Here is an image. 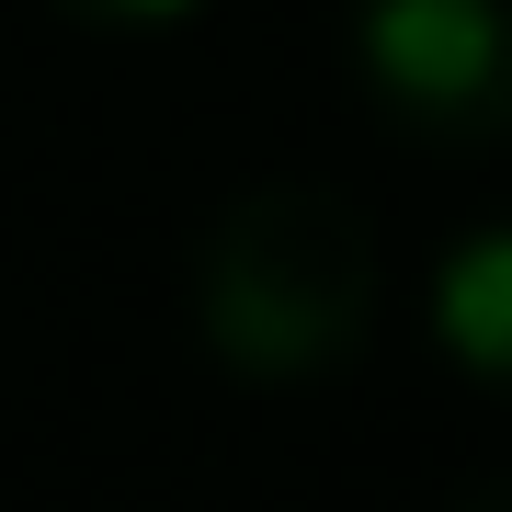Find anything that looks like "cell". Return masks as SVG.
Wrapping results in <instances>:
<instances>
[{"label": "cell", "instance_id": "obj_2", "mask_svg": "<svg viewBox=\"0 0 512 512\" xmlns=\"http://www.w3.org/2000/svg\"><path fill=\"white\" fill-rule=\"evenodd\" d=\"M353 57L387 126L433 148L512 137V0H353Z\"/></svg>", "mask_w": 512, "mask_h": 512}, {"label": "cell", "instance_id": "obj_5", "mask_svg": "<svg viewBox=\"0 0 512 512\" xmlns=\"http://www.w3.org/2000/svg\"><path fill=\"white\" fill-rule=\"evenodd\" d=\"M456 512H512V478H490V490H467Z\"/></svg>", "mask_w": 512, "mask_h": 512}, {"label": "cell", "instance_id": "obj_4", "mask_svg": "<svg viewBox=\"0 0 512 512\" xmlns=\"http://www.w3.org/2000/svg\"><path fill=\"white\" fill-rule=\"evenodd\" d=\"M69 12H92V23H183L194 0H69Z\"/></svg>", "mask_w": 512, "mask_h": 512}, {"label": "cell", "instance_id": "obj_1", "mask_svg": "<svg viewBox=\"0 0 512 512\" xmlns=\"http://www.w3.org/2000/svg\"><path fill=\"white\" fill-rule=\"evenodd\" d=\"M194 319L205 353L251 387H308L353 365L376 330V217L330 171H274L228 194L194 262Z\"/></svg>", "mask_w": 512, "mask_h": 512}, {"label": "cell", "instance_id": "obj_3", "mask_svg": "<svg viewBox=\"0 0 512 512\" xmlns=\"http://www.w3.org/2000/svg\"><path fill=\"white\" fill-rule=\"evenodd\" d=\"M433 342L456 353L478 387L512 399V217L467 228L456 251L433 262Z\"/></svg>", "mask_w": 512, "mask_h": 512}]
</instances>
